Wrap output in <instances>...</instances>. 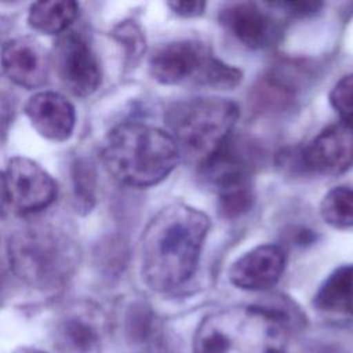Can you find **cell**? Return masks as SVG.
I'll return each mask as SVG.
<instances>
[{
	"instance_id": "obj_1",
	"label": "cell",
	"mask_w": 353,
	"mask_h": 353,
	"mask_svg": "<svg viewBox=\"0 0 353 353\" xmlns=\"http://www.w3.org/2000/svg\"><path fill=\"white\" fill-rule=\"evenodd\" d=\"M208 216L190 205L174 203L161 208L146 225L141 239V276L157 292L183 285L196 272Z\"/></svg>"
},
{
	"instance_id": "obj_2",
	"label": "cell",
	"mask_w": 353,
	"mask_h": 353,
	"mask_svg": "<svg viewBox=\"0 0 353 353\" xmlns=\"http://www.w3.org/2000/svg\"><path fill=\"white\" fill-rule=\"evenodd\" d=\"M101 159L120 183L149 188L165 179L181 159V149L170 132L142 123H123L106 135Z\"/></svg>"
},
{
	"instance_id": "obj_3",
	"label": "cell",
	"mask_w": 353,
	"mask_h": 353,
	"mask_svg": "<svg viewBox=\"0 0 353 353\" xmlns=\"http://www.w3.org/2000/svg\"><path fill=\"white\" fill-rule=\"evenodd\" d=\"M194 353H290L284 316L258 306H232L205 316Z\"/></svg>"
},
{
	"instance_id": "obj_4",
	"label": "cell",
	"mask_w": 353,
	"mask_h": 353,
	"mask_svg": "<svg viewBox=\"0 0 353 353\" xmlns=\"http://www.w3.org/2000/svg\"><path fill=\"white\" fill-rule=\"evenodd\" d=\"M12 273L25 284L41 291L62 287L80 263L77 243L52 225H30L15 230L7 241Z\"/></svg>"
},
{
	"instance_id": "obj_5",
	"label": "cell",
	"mask_w": 353,
	"mask_h": 353,
	"mask_svg": "<svg viewBox=\"0 0 353 353\" xmlns=\"http://www.w3.org/2000/svg\"><path fill=\"white\" fill-rule=\"evenodd\" d=\"M164 119L179 149L200 164L232 137L239 106L226 98H190L170 105Z\"/></svg>"
},
{
	"instance_id": "obj_6",
	"label": "cell",
	"mask_w": 353,
	"mask_h": 353,
	"mask_svg": "<svg viewBox=\"0 0 353 353\" xmlns=\"http://www.w3.org/2000/svg\"><path fill=\"white\" fill-rule=\"evenodd\" d=\"M152 77L165 85L193 83L216 90L239 85L243 72L225 63L196 40H178L157 48L149 59Z\"/></svg>"
},
{
	"instance_id": "obj_7",
	"label": "cell",
	"mask_w": 353,
	"mask_h": 353,
	"mask_svg": "<svg viewBox=\"0 0 353 353\" xmlns=\"http://www.w3.org/2000/svg\"><path fill=\"white\" fill-rule=\"evenodd\" d=\"M57 182L36 161L15 156L3 171V204L14 214L39 212L54 203Z\"/></svg>"
},
{
	"instance_id": "obj_8",
	"label": "cell",
	"mask_w": 353,
	"mask_h": 353,
	"mask_svg": "<svg viewBox=\"0 0 353 353\" xmlns=\"http://www.w3.org/2000/svg\"><path fill=\"white\" fill-rule=\"evenodd\" d=\"M52 63L62 87L72 95L85 98L98 90L101 84L99 62L81 34L63 33L55 43Z\"/></svg>"
},
{
	"instance_id": "obj_9",
	"label": "cell",
	"mask_w": 353,
	"mask_h": 353,
	"mask_svg": "<svg viewBox=\"0 0 353 353\" xmlns=\"http://www.w3.org/2000/svg\"><path fill=\"white\" fill-rule=\"evenodd\" d=\"M218 18L234 39L252 50L270 48L281 37L279 21L256 3L228 4L219 11Z\"/></svg>"
},
{
	"instance_id": "obj_10",
	"label": "cell",
	"mask_w": 353,
	"mask_h": 353,
	"mask_svg": "<svg viewBox=\"0 0 353 353\" xmlns=\"http://www.w3.org/2000/svg\"><path fill=\"white\" fill-rule=\"evenodd\" d=\"M302 164L317 174L338 175L353 167V121L324 128L301 153Z\"/></svg>"
},
{
	"instance_id": "obj_11",
	"label": "cell",
	"mask_w": 353,
	"mask_h": 353,
	"mask_svg": "<svg viewBox=\"0 0 353 353\" xmlns=\"http://www.w3.org/2000/svg\"><path fill=\"white\" fill-rule=\"evenodd\" d=\"M285 261L287 256L281 247L276 244L258 245L232 263L229 280L240 290H268L281 277Z\"/></svg>"
},
{
	"instance_id": "obj_12",
	"label": "cell",
	"mask_w": 353,
	"mask_h": 353,
	"mask_svg": "<svg viewBox=\"0 0 353 353\" xmlns=\"http://www.w3.org/2000/svg\"><path fill=\"white\" fill-rule=\"evenodd\" d=\"M1 65L12 83L33 90L47 81L50 59L40 43L29 37H17L3 44Z\"/></svg>"
},
{
	"instance_id": "obj_13",
	"label": "cell",
	"mask_w": 353,
	"mask_h": 353,
	"mask_svg": "<svg viewBox=\"0 0 353 353\" xmlns=\"http://www.w3.org/2000/svg\"><path fill=\"white\" fill-rule=\"evenodd\" d=\"M25 114L33 128L46 139L63 142L73 134L74 108L58 92L40 91L33 94L25 103Z\"/></svg>"
},
{
	"instance_id": "obj_14",
	"label": "cell",
	"mask_w": 353,
	"mask_h": 353,
	"mask_svg": "<svg viewBox=\"0 0 353 353\" xmlns=\"http://www.w3.org/2000/svg\"><path fill=\"white\" fill-rule=\"evenodd\" d=\"M313 303L327 313L353 316V265L334 270L317 290Z\"/></svg>"
},
{
	"instance_id": "obj_15",
	"label": "cell",
	"mask_w": 353,
	"mask_h": 353,
	"mask_svg": "<svg viewBox=\"0 0 353 353\" xmlns=\"http://www.w3.org/2000/svg\"><path fill=\"white\" fill-rule=\"evenodd\" d=\"M79 15V4L72 0L36 1L28 12L32 29L44 34H59L68 30Z\"/></svg>"
},
{
	"instance_id": "obj_16",
	"label": "cell",
	"mask_w": 353,
	"mask_h": 353,
	"mask_svg": "<svg viewBox=\"0 0 353 353\" xmlns=\"http://www.w3.org/2000/svg\"><path fill=\"white\" fill-rule=\"evenodd\" d=\"M320 214L332 228H353V189L336 186L328 190L320 203Z\"/></svg>"
},
{
	"instance_id": "obj_17",
	"label": "cell",
	"mask_w": 353,
	"mask_h": 353,
	"mask_svg": "<svg viewBox=\"0 0 353 353\" xmlns=\"http://www.w3.org/2000/svg\"><path fill=\"white\" fill-rule=\"evenodd\" d=\"M73 196L76 208L88 212L95 203V172L90 163L79 159L72 165Z\"/></svg>"
},
{
	"instance_id": "obj_18",
	"label": "cell",
	"mask_w": 353,
	"mask_h": 353,
	"mask_svg": "<svg viewBox=\"0 0 353 353\" xmlns=\"http://www.w3.org/2000/svg\"><path fill=\"white\" fill-rule=\"evenodd\" d=\"M113 36L125 47L132 62L138 61L145 52V37L135 22L124 21L119 23L113 30Z\"/></svg>"
},
{
	"instance_id": "obj_19",
	"label": "cell",
	"mask_w": 353,
	"mask_h": 353,
	"mask_svg": "<svg viewBox=\"0 0 353 353\" xmlns=\"http://www.w3.org/2000/svg\"><path fill=\"white\" fill-rule=\"evenodd\" d=\"M330 103L347 121L353 120V73L343 76L330 92Z\"/></svg>"
},
{
	"instance_id": "obj_20",
	"label": "cell",
	"mask_w": 353,
	"mask_h": 353,
	"mask_svg": "<svg viewBox=\"0 0 353 353\" xmlns=\"http://www.w3.org/2000/svg\"><path fill=\"white\" fill-rule=\"evenodd\" d=\"M62 338L73 350L87 349L95 341V332L90 324L73 317L62 325Z\"/></svg>"
},
{
	"instance_id": "obj_21",
	"label": "cell",
	"mask_w": 353,
	"mask_h": 353,
	"mask_svg": "<svg viewBox=\"0 0 353 353\" xmlns=\"http://www.w3.org/2000/svg\"><path fill=\"white\" fill-rule=\"evenodd\" d=\"M273 6L280 7L285 12L294 17H307L316 14L321 7L323 3L320 1H280L274 3Z\"/></svg>"
},
{
	"instance_id": "obj_22",
	"label": "cell",
	"mask_w": 353,
	"mask_h": 353,
	"mask_svg": "<svg viewBox=\"0 0 353 353\" xmlns=\"http://www.w3.org/2000/svg\"><path fill=\"white\" fill-rule=\"evenodd\" d=\"M175 14L190 18V17H199L205 10V1L194 0V1H170L167 4Z\"/></svg>"
},
{
	"instance_id": "obj_23",
	"label": "cell",
	"mask_w": 353,
	"mask_h": 353,
	"mask_svg": "<svg viewBox=\"0 0 353 353\" xmlns=\"http://www.w3.org/2000/svg\"><path fill=\"white\" fill-rule=\"evenodd\" d=\"M14 353H46V352L39 350L36 347H18L17 350H14Z\"/></svg>"
}]
</instances>
